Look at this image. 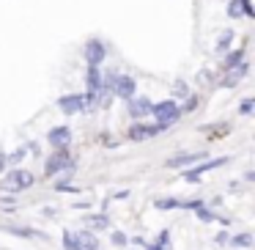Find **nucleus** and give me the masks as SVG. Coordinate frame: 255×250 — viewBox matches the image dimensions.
<instances>
[{
    "label": "nucleus",
    "mask_w": 255,
    "mask_h": 250,
    "mask_svg": "<svg viewBox=\"0 0 255 250\" xmlns=\"http://www.w3.org/2000/svg\"><path fill=\"white\" fill-rule=\"evenodd\" d=\"M63 248H66V250H83V248L77 245V239H74V234H72V231L63 234Z\"/></svg>",
    "instance_id": "nucleus-15"
},
{
    "label": "nucleus",
    "mask_w": 255,
    "mask_h": 250,
    "mask_svg": "<svg viewBox=\"0 0 255 250\" xmlns=\"http://www.w3.org/2000/svg\"><path fill=\"white\" fill-rule=\"evenodd\" d=\"M151 105H154V102H151L148 96H137V99L132 96L127 110H129V116H132V118H143V116H148V113H151Z\"/></svg>",
    "instance_id": "nucleus-7"
},
{
    "label": "nucleus",
    "mask_w": 255,
    "mask_h": 250,
    "mask_svg": "<svg viewBox=\"0 0 255 250\" xmlns=\"http://www.w3.org/2000/svg\"><path fill=\"white\" fill-rule=\"evenodd\" d=\"M253 107H255V99H244V102H242V107H239V110H242L244 116H250V113H253Z\"/></svg>",
    "instance_id": "nucleus-20"
},
{
    "label": "nucleus",
    "mask_w": 255,
    "mask_h": 250,
    "mask_svg": "<svg viewBox=\"0 0 255 250\" xmlns=\"http://www.w3.org/2000/svg\"><path fill=\"white\" fill-rule=\"evenodd\" d=\"M228 17H244V3L242 0H231V3H228Z\"/></svg>",
    "instance_id": "nucleus-13"
},
{
    "label": "nucleus",
    "mask_w": 255,
    "mask_h": 250,
    "mask_svg": "<svg viewBox=\"0 0 255 250\" xmlns=\"http://www.w3.org/2000/svg\"><path fill=\"white\" fill-rule=\"evenodd\" d=\"M3 160H6V157H3V154H0V168H3Z\"/></svg>",
    "instance_id": "nucleus-26"
},
{
    "label": "nucleus",
    "mask_w": 255,
    "mask_h": 250,
    "mask_svg": "<svg viewBox=\"0 0 255 250\" xmlns=\"http://www.w3.org/2000/svg\"><path fill=\"white\" fill-rule=\"evenodd\" d=\"M195 107H198V99H195V96H189L187 105H184V110H195Z\"/></svg>",
    "instance_id": "nucleus-24"
},
{
    "label": "nucleus",
    "mask_w": 255,
    "mask_h": 250,
    "mask_svg": "<svg viewBox=\"0 0 255 250\" xmlns=\"http://www.w3.org/2000/svg\"><path fill=\"white\" fill-rule=\"evenodd\" d=\"M203 154H176L167 160V168H184V165H192V162H200Z\"/></svg>",
    "instance_id": "nucleus-10"
},
{
    "label": "nucleus",
    "mask_w": 255,
    "mask_h": 250,
    "mask_svg": "<svg viewBox=\"0 0 255 250\" xmlns=\"http://www.w3.org/2000/svg\"><path fill=\"white\" fill-rule=\"evenodd\" d=\"M159 245H162V248H165V245L170 248V231H162L159 234Z\"/></svg>",
    "instance_id": "nucleus-23"
},
{
    "label": "nucleus",
    "mask_w": 255,
    "mask_h": 250,
    "mask_svg": "<svg viewBox=\"0 0 255 250\" xmlns=\"http://www.w3.org/2000/svg\"><path fill=\"white\" fill-rule=\"evenodd\" d=\"M22 157H25V151H14V154L8 157V160H11V162H19V160H22Z\"/></svg>",
    "instance_id": "nucleus-25"
},
{
    "label": "nucleus",
    "mask_w": 255,
    "mask_h": 250,
    "mask_svg": "<svg viewBox=\"0 0 255 250\" xmlns=\"http://www.w3.org/2000/svg\"><path fill=\"white\" fill-rule=\"evenodd\" d=\"M50 143L55 146V149H66L69 143H72V129L69 127H55V129H50Z\"/></svg>",
    "instance_id": "nucleus-9"
},
{
    "label": "nucleus",
    "mask_w": 255,
    "mask_h": 250,
    "mask_svg": "<svg viewBox=\"0 0 255 250\" xmlns=\"http://www.w3.org/2000/svg\"><path fill=\"white\" fill-rule=\"evenodd\" d=\"M239 61H242V50H239V52H233V55H228L225 66H233V63H239Z\"/></svg>",
    "instance_id": "nucleus-22"
},
{
    "label": "nucleus",
    "mask_w": 255,
    "mask_h": 250,
    "mask_svg": "<svg viewBox=\"0 0 255 250\" xmlns=\"http://www.w3.org/2000/svg\"><path fill=\"white\" fill-rule=\"evenodd\" d=\"M151 113H154L156 124H162V127H173V124L178 121V116H181V107L176 105L173 99H165V102H156V105H151Z\"/></svg>",
    "instance_id": "nucleus-1"
},
{
    "label": "nucleus",
    "mask_w": 255,
    "mask_h": 250,
    "mask_svg": "<svg viewBox=\"0 0 255 250\" xmlns=\"http://www.w3.org/2000/svg\"><path fill=\"white\" fill-rule=\"evenodd\" d=\"M110 239H113V245H116V248H124V245L129 242L127 234H121V231H113V234H110Z\"/></svg>",
    "instance_id": "nucleus-17"
},
{
    "label": "nucleus",
    "mask_w": 255,
    "mask_h": 250,
    "mask_svg": "<svg viewBox=\"0 0 255 250\" xmlns=\"http://www.w3.org/2000/svg\"><path fill=\"white\" fill-rule=\"evenodd\" d=\"M231 39H233V33H222V36H220V41H217V50H228Z\"/></svg>",
    "instance_id": "nucleus-18"
},
{
    "label": "nucleus",
    "mask_w": 255,
    "mask_h": 250,
    "mask_svg": "<svg viewBox=\"0 0 255 250\" xmlns=\"http://www.w3.org/2000/svg\"><path fill=\"white\" fill-rule=\"evenodd\" d=\"M88 223L94 228H107V223H110V220H107V217H88Z\"/></svg>",
    "instance_id": "nucleus-19"
},
{
    "label": "nucleus",
    "mask_w": 255,
    "mask_h": 250,
    "mask_svg": "<svg viewBox=\"0 0 255 250\" xmlns=\"http://www.w3.org/2000/svg\"><path fill=\"white\" fill-rule=\"evenodd\" d=\"M63 168H66V171H72V162H69V154H66V149H58L55 154L50 157V160H47V165H44V173L47 176H55L58 171H63Z\"/></svg>",
    "instance_id": "nucleus-4"
},
{
    "label": "nucleus",
    "mask_w": 255,
    "mask_h": 250,
    "mask_svg": "<svg viewBox=\"0 0 255 250\" xmlns=\"http://www.w3.org/2000/svg\"><path fill=\"white\" fill-rule=\"evenodd\" d=\"M198 217H200L203 223H211V220H214V215H211L209 209H203V206H198Z\"/></svg>",
    "instance_id": "nucleus-21"
},
{
    "label": "nucleus",
    "mask_w": 255,
    "mask_h": 250,
    "mask_svg": "<svg viewBox=\"0 0 255 250\" xmlns=\"http://www.w3.org/2000/svg\"><path fill=\"white\" fill-rule=\"evenodd\" d=\"M88 88L91 91H99L102 88V72H99V66H88Z\"/></svg>",
    "instance_id": "nucleus-12"
},
{
    "label": "nucleus",
    "mask_w": 255,
    "mask_h": 250,
    "mask_svg": "<svg viewBox=\"0 0 255 250\" xmlns=\"http://www.w3.org/2000/svg\"><path fill=\"white\" fill-rule=\"evenodd\" d=\"M33 184V173L30 171H11L6 176V182H3V190H25V187H30Z\"/></svg>",
    "instance_id": "nucleus-3"
},
{
    "label": "nucleus",
    "mask_w": 255,
    "mask_h": 250,
    "mask_svg": "<svg viewBox=\"0 0 255 250\" xmlns=\"http://www.w3.org/2000/svg\"><path fill=\"white\" fill-rule=\"evenodd\" d=\"M176 206H178L176 198H159L156 201V209H176Z\"/></svg>",
    "instance_id": "nucleus-16"
},
{
    "label": "nucleus",
    "mask_w": 255,
    "mask_h": 250,
    "mask_svg": "<svg viewBox=\"0 0 255 250\" xmlns=\"http://www.w3.org/2000/svg\"><path fill=\"white\" fill-rule=\"evenodd\" d=\"M162 124H154V127H148V124H134L132 129H129V138L132 140H148V138H154L156 132H162Z\"/></svg>",
    "instance_id": "nucleus-8"
},
{
    "label": "nucleus",
    "mask_w": 255,
    "mask_h": 250,
    "mask_svg": "<svg viewBox=\"0 0 255 250\" xmlns=\"http://www.w3.org/2000/svg\"><path fill=\"white\" fill-rule=\"evenodd\" d=\"M58 107H61L66 116H74V113H80L85 107V96H80V94H66V96H61L58 99Z\"/></svg>",
    "instance_id": "nucleus-6"
},
{
    "label": "nucleus",
    "mask_w": 255,
    "mask_h": 250,
    "mask_svg": "<svg viewBox=\"0 0 255 250\" xmlns=\"http://www.w3.org/2000/svg\"><path fill=\"white\" fill-rule=\"evenodd\" d=\"M134 88H137V83H134L129 74H116V77H113V88L110 91L116 96H121V99H132Z\"/></svg>",
    "instance_id": "nucleus-2"
},
{
    "label": "nucleus",
    "mask_w": 255,
    "mask_h": 250,
    "mask_svg": "<svg viewBox=\"0 0 255 250\" xmlns=\"http://www.w3.org/2000/svg\"><path fill=\"white\" fill-rule=\"evenodd\" d=\"M105 44H102L99 39H91L88 44H85V61H88V66H102V61H105Z\"/></svg>",
    "instance_id": "nucleus-5"
},
{
    "label": "nucleus",
    "mask_w": 255,
    "mask_h": 250,
    "mask_svg": "<svg viewBox=\"0 0 255 250\" xmlns=\"http://www.w3.org/2000/svg\"><path fill=\"white\" fill-rule=\"evenodd\" d=\"M74 239H77V245H80L83 250H99V239H96L91 231H80V234H74Z\"/></svg>",
    "instance_id": "nucleus-11"
},
{
    "label": "nucleus",
    "mask_w": 255,
    "mask_h": 250,
    "mask_svg": "<svg viewBox=\"0 0 255 250\" xmlns=\"http://www.w3.org/2000/svg\"><path fill=\"white\" fill-rule=\"evenodd\" d=\"M231 245H236V248H250V245H253V237H250V234H236V237H231Z\"/></svg>",
    "instance_id": "nucleus-14"
}]
</instances>
